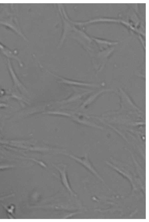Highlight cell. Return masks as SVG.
Instances as JSON below:
<instances>
[{"mask_svg":"<svg viewBox=\"0 0 149 222\" xmlns=\"http://www.w3.org/2000/svg\"><path fill=\"white\" fill-rule=\"evenodd\" d=\"M121 97L120 111H138L140 110L132 102L128 95L122 90H120Z\"/></svg>","mask_w":149,"mask_h":222,"instance_id":"cell-1","label":"cell"},{"mask_svg":"<svg viewBox=\"0 0 149 222\" xmlns=\"http://www.w3.org/2000/svg\"><path fill=\"white\" fill-rule=\"evenodd\" d=\"M16 19L13 17H9L4 20L0 21V24L12 30L17 34L23 36L18 25Z\"/></svg>","mask_w":149,"mask_h":222,"instance_id":"cell-2","label":"cell"},{"mask_svg":"<svg viewBox=\"0 0 149 222\" xmlns=\"http://www.w3.org/2000/svg\"><path fill=\"white\" fill-rule=\"evenodd\" d=\"M58 169L61 174V178L62 183L70 193L74 195V193L70 187L68 180L65 170V169L62 170L59 168H58Z\"/></svg>","mask_w":149,"mask_h":222,"instance_id":"cell-3","label":"cell"},{"mask_svg":"<svg viewBox=\"0 0 149 222\" xmlns=\"http://www.w3.org/2000/svg\"><path fill=\"white\" fill-rule=\"evenodd\" d=\"M0 50L4 54L9 57H13L18 59L17 57L14 56L12 51L0 43Z\"/></svg>","mask_w":149,"mask_h":222,"instance_id":"cell-4","label":"cell"}]
</instances>
